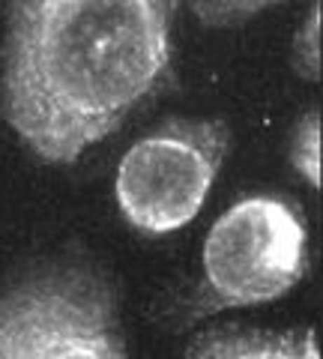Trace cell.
I'll list each match as a JSON object with an SVG mask.
<instances>
[{"mask_svg": "<svg viewBox=\"0 0 323 359\" xmlns=\"http://www.w3.org/2000/svg\"><path fill=\"white\" fill-rule=\"evenodd\" d=\"M231 150V126L213 117H174L120 159L114 192L123 219L147 237L192 222Z\"/></svg>", "mask_w": 323, "mask_h": 359, "instance_id": "obj_3", "label": "cell"}, {"mask_svg": "<svg viewBox=\"0 0 323 359\" xmlns=\"http://www.w3.org/2000/svg\"><path fill=\"white\" fill-rule=\"evenodd\" d=\"M308 266L305 219L291 201L252 195L231 204L200 249L204 294L213 309H249L284 297Z\"/></svg>", "mask_w": 323, "mask_h": 359, "instance_id": "obj_4", "label": "cell"}, {"mask_svg": "<svg viewBox=\"0 0 323 359\" xmlns=\"http://www.w3.org/2000/svg\"><path fill=\"white\" fill-rule=\"evenodd\" d=\"M180 359H320L311 330H209L186 347Z\"/></svg>", "mask_w": 323, "mask_h": 359, "instance_id": "obj_5", "label": "cell"}, {"mask_svg": "<svg viewBox=\"0 0 323 359\" xmlns=\"http://www.w3.org/2000/svg\"><path fill=\"white\" fill-rule=\"evenodd\" d=\"M177 0H9L0 114L30 153L72 165L171 66Z\"/></svg>", "mask_w": 323, "mask_h": 359, "instance_id": "obj_1", "label": "cell"}, {"mask_svg": "<svg viewBox=\"0 0 323 359\" xmlns=\"http://www.w3.org/2000/svg\"><path fill=\"white\" fill-rule=\"evenodd\" d=\"M0 359H129L114 287L84 264L42 266L4 285Z\"/></svg>", "mask_w": 323, "mask_h": 359, "instance_id": "obj_2", "label": "cell"}, {"mask_svg": "<svg viewBox=\"0 0 323 359\" xmlns=\"http://www.w3.org/2000/svg\"><path fill=\"white\" fill-rule=\"evenodd\" d=\"M291 165L299 177L308 180V186H320V114L315 108L299 117L291 135Z\"/></svg>", "mask_w": 323, "mask_h": 359, "instance_id": "obj_7", "label": "cell"}, {"mask_svg": "<svg viewBox=\"0 0 323 359\" xmlns=\"http://www.w3.org/2000/svg\"><path fill=\"white\" fill-rule=\"evenodd\" d=\"M294 69L305 81H320V9L317 0L311 4L305 21L294 36Z\"/></svg>", "mask_w": 323, "mask_h": 359, "instance_id": "obj_8", "label": "cell"}, {"mask_svg": "<svg viewBox=\"0 0 323 359\" xmlns=\"http://www.w3.org/2000/svg\"><path fill=\"white\" fill-rule=\"evenodd\" d=\"M275 4H282V0H188L200 25L216 30L246 25V21L263 15Z\"/></svg>", "mask_w": 323, "mask_h": 359, "instance_id": "obj_6", "label": "cell"}]
</instances>
